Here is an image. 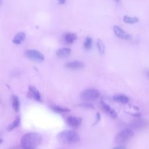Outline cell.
I'll return each instance as SVG.
<instances>
[{"mask_svg": "<svg viewBox=\"0 0 149 149\" xmlns=\"http://www.w3.org/2000/svg\"><path fill=\"white\" fill-rule=\"evenodd\" d=\"M123 20L126 23L129 24H134L139 22V19L136 17H130L128 16H125L123 17Z\"/></svg>", "mask_w": 149, "mask_h": 149, "instance_id": "18", "label": "cell"}, {"mask_svg": "<svg viewBox=\"0 0 149 149\" xmlns=\"http://www.w3.org/2000/svg\"><path fill=\"white\" fill-rule=\"evenodd\" d=\"M97 45V48L98 49V51H99V52L100 53V54H101V55L104 54L105 52V45H104L103 41L101 39H98Z\"/></svg>", "mask_w": 149, "mask_h": 149, "instance_id": "20", "label": "cell"}, {"mask_svg": "<svg viewBox=\"0 0 149 149\" xmlns=\"http://www.w3.org/2000/svg\"><path fill=\"white\" fill-rule=\"evenodd\" d=\"M58 149H63V148H58Z\"/></svg>", "mask_w": 149, "mask_h": 149, "instance_id": "29", "label": "cell"}, {"mask_svg": "<svg viewBox=\"0 0 149 149\" xmlns=\"http://www.w3.org/2000/svg\"><path fill=\"white\" fill-rule=\"evenodd\" d=\"M51 108L57 113H65V112H69L70 111V109L63 107H61L59 105H52L51 106Z\"/></svg>", "mask_w": 149, "mask_h": 149, "instance_id": "16", "label": "cell"}, {"mask_svg": "<svg viewBox=\"0 0 149 149\" xmlns=\"http://www.w3.org/2000/svg\"><path fill=\"white\" fill-rule=\"evenodd\" d=\"M25 56L29 59L40 62L44 60V55L38 50L36 49H29L26 51Z\"/></svg>", "mask_w": 149, "mask_h": 149, "instance_id": "5", "label": "cell"}, {"mask_svg": "<svg viewBox=\"0 0 149 149\" xmlns=\"http://www.w3.org/2000/svg\"><path fill=\"white\" fill-rule=\"evenodd\" d=\"M147 76H148V77L149 78V72H147Z\"/></svg>", "mask_w": 149, "mask_h": 149, "instance_id": "27", "label": "cell"}, {"mask_svg": "<svg viewBox=\"0 0 149 149\" xmlns=\"http://www.w3.org/2000/svg\"><path fill=\"white\" fill-rule=\"evenodd\" d=\"M20 117L19 116H17L15 119V120L10 125H9V126L7 128V130L8 132H10L12 131V130H13L14 129H15L16 127H17L19 125V123H20Z\"/></svg>", "mask_w": 149, "mask_h": 149, "instance_id": "19", "label": "cell"}, {"mask_svg": "<svg viewBox=\"0 0 149 149\" xmlns=\"http://www.w3.org/2000/svg\"><path fill=\"white\" fill-rule=\"evenodd\" d=\"M23 149H36V148H32V147H27V148H23Z\"/></svg>", "mask_w": 149, "mask_h": 149, "instance_id": "26", "label": "cell"}, {"mask_svg": "<svg viewBox=\"0 0 149 149\" xmlns=\"http://www.w3.org/2000/svg\"><path fill=\"white\" fill-rule=\"evenodd\" d=\"M115 1H116V2H118V1H119V0H115Z\"/></svg>", "mask_w": 149, "mask_h": 149, "instance_id": "28", "label": "cell"}, {"mask_svg": "<svg viewBox=\"0 0 149 149\" xmlns=\"http://www.w3.org/2000/svg\"><path fill=\"white\" fill-rule=\"evenodd\" d=\"M81 122L82 119L79 117L70 116L66 118L67 124L72 127L76 128L79 127L81 125Z\"/></svg>", "mask_w": 149, "mask_h": 149, "instance_id": "9", "label": "cell"}, {"mask_svg": "<svg viewBox=\"0 0 149 149\" xmlns=\"http://www.w3.org/2000/svg\"><path fill=\"white\" fill-rule=\"evenodd\" d=\"M12 104L13 109L15 112H18L19 110L20 102L19 98L16 95H13L12 97Z\"/></svg>", "mask_w": 149, "mask_h": 149, "instance_id": "17", "label": "cell"}, {"mask_svg": "<svg viewBox=\"0 0 149 149\" xmlns=\"http://www.w3.org/2000/svg\"><path fill=\"white\" fill-rule=\"evenodd\" d=\"M85 66L83 62L79 61H73L71 62H68L65 64V67L70 69H79L84 68Z\"/></svg>", "mask_w": 149, "mask_h": 149, "instance_id": "10", "label": "cell"}, {"mask_svg": "<svg viewBox=\"0 0 149 149\" xmlns=\"http://www.w3.org/2000/svg\"><path fill=\"white\" fill-rule=\"evenodd\" d=\"M29 94L30 96L36 101H40L41 100V94L38 90L33 86H30L29 87Z\"/></svg>", "mask_w": 149, "mask_h": 149, "instance_id": "11", "label": "cell"}, {"mask_svg": "<svg viewBox=\"0 0 149 149\" xmlns=\"http://www.w3.org/2000/svg\"><path fill=\"white\" fill-rule=\"evenodd\" d=\"M71 54V49L69 48H62L56 51L58 57L63 58L68 56Z\"/></svg>", "mask_w": 149, "mask_h": 149, "instance_id": "12", "label": "cell"}, {"mask_svg": "<svg viewBox=\"0 0 149 149\" xmlns=\"http://www.w3.org/2000/svg\"><path fill=\"white\" fill-rule=\"evenodd\" d=\"M65 41L68 44L73 43L77 38V36L75 34L72 33H66L63 36Z\"/></svg>", "mask_w": 149, "mask_h": 149, "instance_id": "14", "label": "cell"}, {"mask_svg": "<svg viewBox=\"0 0 149 149\" xmlns=\"http://www.w3.org/2000/svg\"><path fill=\"white\" fill-rule=\"evenodd\" d=\"M100 95L98 90L94 88H89L82 91L80 98L84 101H93L97 99Z\"/></svg>", "mask_w": 149, "mask_h": 149, "instance_id": "4", "label": "cell"}, {"mask_svg": "<svg viewBox=\"0 0 149 149\" xmlns=\"http://www.w3.org/2000/svg\"><path fill=\"white\" fill-rule=\"evenodd\" d=\"M134 133L130 129H124L119 132L115 137V141L118 143L126 142L133 136Z\"/></svg>", "mask_w": 149, "mask_h": 149, "instance_id": "3", "label": "cell"}, {"mask_svg": "<svg viewBox=\"0 0 149 149\" xmlns=\"http://www.w3.org/2000/svg\"><path fill=\"white\" fill-rule=\"evenodd\" d=\"M42 140V136L36 132H29L24 134L21 138V145L23 148H36Z\"/></svg>", "mask_w": 149, "mask_h": 149, "instance_id": "1", "label": "cell"}, {"mask_svg": "<svg viewBox=\"0 0 149 149\" xmlns=\"http://www.w3.org/2000/svg\"><path fill=\"white\" fill-rule=\"evenodd\" d=\"M148 125L147 120L144 119H136L133 120L130 124L132 128L135 130H143L146 129Z\"/></svg>", "mask_w": 149, "mask_h": 149, "instance_id": "6", "label": "cell"}, {"mask_svg": "<svg viewBox=\"0 0 149 149\" xmlns=\"http://www.w3.org/2000/svg\"><path fill=\"white\" fill-rule=\"evenodd\" d=\"M100 115L99 113H97L96 121H95V124H97V123L98 122V121L100 120Z\"/></svg>", "mask_w": 149, "mask_h": 149, "instance_id": "23", "label": "cell"}, {"mask_svg": "<svg viewBox=\"0 0 149 149\" xmlns=\"http://www.w3.org/2000/svg\"><path fill=\"white\" fill-rule=\"evenodd\" d=\"M92 44H93L92 38L90 37H86L84 41L83 46L86 49H90L92 47Z\"/></svg>", "mask_w": 149, "mask_h": 149, "instance_id": "21", "label": "cell"}, {"mask_svg": "<svg viewBox=\"0 0 149 149\" xmlns=\"http://www.w3.org/2000/svg\"><path fill=\"white\" fill-rule=\"evenodd\" d=\"M58 1H59V3L60 4H64L66 0H58Z\"/></svg>", "mask_w": 149, "mask_h": 149, "instance_id": "25", "label": "cell"}, {"mask_svg": "<svg viewBox=\"0 0 149 149\" xmlns=\"http://www.w3.org/2000/svg\"><path fill=\"white\" fill-rule=\"evenodd\" d=\"M57 138L60 142L68 144H74L80 141L79 135L72 130L62 131L58 134Z\"/></svg>", "mask_w": 149, "mask_h": 149, "instance_id": "2", "label": "cell"}, {"mask_svg": "<svg viewBox=\"0 0 149 149\" xmlns=\"http://www.w3.org/2000/svg\"><path fill=\"white\" fill-rule=\"evenodd\" d=\"M26 38V34L24 32L18 33L13 38V42L16 45L21 44Z\"/></svg>", "mask_w": 149, "mask_h": 149, "instance_id": "13", "label": "cell"}, {"mask_svg": "<svg viewBox=\"0 0 149 149\" xmlns=\"http://www.w3.org/2000/svg\"><path fill=\"white\" fill-rule=\"evenodd\" d=\"M83 107H86L87 108H94V107L93 106L92 104H83Z\"/></svg>", "mask_w": 149, "mask_h": 149, "instance_id": "22", "label": "cell"}, {"mask_svg": "<svg viewBox=\"0 0 149 149\" xmlns=\"http://www.w3.org/2000/svg\"><path fill=\"white\" fill-rule=\"evenodd\" d=\"M113 99L114 101L116 102L123 103V104H126L129 101V98L127 96L123 94H116L113 95Z\"/></svg>", "mask_w": 149, "mask_h": 149, "instance_id": "15", "label": "cell"}, {"mask_svg": "<svg viewBox=\"0 0 149 149\" xmlns=\"http://www.w3.org/2000/svg\"><path fill=\"white\" fill-rule=\"evenodd\" d=\"M100 105L102 109L105 113H107V115H108L109 116H111L113 119H115L116 118H117L118 115L116 112L112 107H111L108 104L105 103L104 101H101Z\"/></svg>", "mask_w": 149, "mask_h": 149, "instance_id": "7", "label": "cell"}, {"mask_svg": "<svg viewBox=\"0 0 149 149\" xmlns=\"http://www.w3.org/2000/svg\"><path fill=\"white\" fill-rule=\"evenodd\" d=\"M113 149H126V148H125V147H124V146H120L115 147H114Z\"/></svg>", "mask_w": 149, "mask_h": 149, "instance_id": "24", "label": "cell"}, {"mask_svg": "<svg viewBox=\"0 0 149 149\" xmlns=\"http://www.w3.org/2000/svg\"><path fill=\"white\" fill-rule=\"evenodd\" d=\"M113 30L115 36L120 38L124 40H130L131 38V36L130 34L125 32L118 26H114L113 27Z\"/></svg>", "mask_w": 149, "mask_h": 149, "instance_id": "8", "label": "cell"}]
</instances>
